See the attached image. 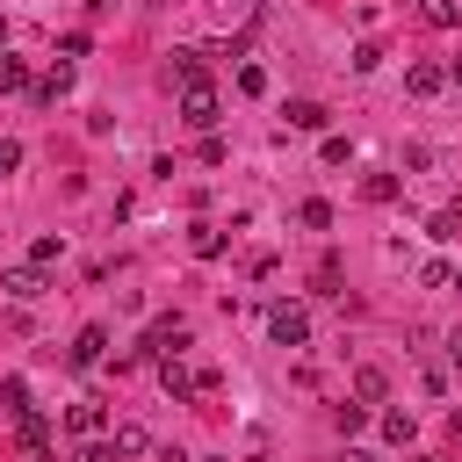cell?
<instances>
[{"label":"cell","mask_w":462,"mask_h":462,"mask_svg":"<svg viewBox=\"0 0 462 462\" xmlns=\"http://www.w3.org/2000/svg\"><path fill=\"white\" fill-rule=\"evenodd\" d=\"M267 332H274V346H303L310 339V310L303 303H274L267 310Z\"/></svg>","instance_id":"obj_1"},{"label":"cell","mask_w":462,"mask_h":462,"mask_svg":"<svg viewBox=\"0 0 462 462\" xmlns=\"http://www.w3.org/2000/svg\"><path fill=\"white\" fill-rule=\"evenodd\" d=\"M180 116H188L195 130H209V123H217V87H209V79H195V87H180Z\"/></svg>","instance_id":"obj_2"},{"label":"cell","mask_w":462,"mask_h":462,"mask_svg":"<svg viewBox=\"0 0 462 462\" xmlns=\"http://www.w3.org/2000/svg\"><path fill=\"white\" fill-rule=\"evenodd\" d=\"M180 339H188V325H180V318H159V325L144 332L137 354H159V361H166V354H180Z\"/></svg>","instance_id":"obj_3"},{"label":"cell","mask_w":462,"mask_h":462,"mask_svg":"<svg viewBox=\"0 0 462 462\" xmlns=\"http://www.w3.org/2000/svg\"><path fill=\"white\" fill-rule=\"evenodd\" d=\"M159 390L180 404V397H195V390H202V375H195V368H180V361L166 354V361H159Z\"/></svg>","instance_id":"obj_4"},{"label":"cell","mask_w":462,"mask_h":462,"mask_svg":"<svg viewBox=\"0 0 462 462\" xmlns=\"http://www.w3.org/2000/svg\"><path fill=\"white\" fill-rule=\"evenodd\" d=\"M0 289H7L14 303H36V296H43V267H7V274H0Z\"/></svg>","instance_id":"obj_5"},{"label":"cell","mask_w":462,"mask_h":462,"mask_svg":"<svg viewBox=\"0 0 462 462\" xmlns=\"http://www.w3.org/2000/svg\"><path fill=\"white\" fill-rule=\"evenodd\" d=\"M404 87H411V94H419V101H433V94H440V87H448V65H426V58H419V65H411V72H404Z\"/></svg>","instance_id":"obj_6"},{"label":"cell","mask_w":462,"mask_h":462,"mask_svg":"<svg viewBox=\"0 0 462 462\" xmlns=\"http://www.w3.org/2000/svg\"><path fill=\"white\" fill-rule=\"evenodd\" d=\"M202 72H209V51H202V43H188V51H173V79H180V87H195Z\"/></svg>","instance_id":"obj_7"},{"label":"cell","mask_w":462,"mask_h":462,"mask_svg":"<svg viewBox=\"0 0 462 462\" xmlns=\"http://www.w3.org/2000/svg\"><path fill=\"white\" fill-rule=\"evenodd\" d=\"M101 346H108V332H101V325H87V332L72 339V368H94V361H101Z\"/></svg>","instance_id":"obj_8"},{"label":"cell","mask_w":462,"mask_h":462,"mask_svg":"<svg viewBox=\"0 0 462 462\" xmlns=\"http://www.w3.org/2000/svg\"><path fill=\"white\" fill-rule=\"evenodd\" d=\"M188 253H195V260H217V253H224V231H217V224H195V231H188Z\"/></svg>","instance_id":"obj_9"},{"label":"cell","mask_w":462,"mask_h":462,"mask_svg":"<svg viewBox=\"0 0 462 462\" xmlns=\"http://www.w3.org/2000/svg\"><path fill=\"white\" fill-rule=\"evenodd\" d=\"M282 116H289V130H325V108L318 101H289Z\"/></svg>","instance_id":"obj_10"},{"label":"cell","mask_w":462,"mask_h":462,"mask_svg":"<svg viewBox=\"0 0 462 462\" xmlns=\"http://www.w3.org/2000/svg\"><path fill=\"white\" fill-rule=\"evenodd\" d=\"M0 397H7V419H29V411H36V404H29V383H22V375H7V383H0Z\"/></svg>","instance_id":"obj_11"},{"label":"cell","mask_w":462,"mask_h":462,"mask_svg":"<svg viewBox=\"0 0 462 462\" xmlns=\"http://www.w3.org/2000/svg\"><path fill=\"white\" fill-rule=\"evenodd\" d=\"M383 390H390V375H383V368H361V375H354V397H361V404H375Z\"/></svg>","instance_id":"obj_12"},{"label":"cell","mask_w":462,"mask_h":462,"mask_svg":"<svg viewBox=\"0 0 462 462\" xmlns=\"http://www.w3.org/2000/svg\"><path fill=\"white\" fill-rule=\"evenodd\" d=\"M383 433H390V440H397V448H404V440H411V433H419V419H411V411H383Z\"/></svg>","instance_id":"obj_13"},{"label":"cell","mask_w":462,"mask_h":462,"mask_svg":"<svg viewBox=\"0 0 462 462\" xmlns=\"http://www.w3.org/2000/svg\"><path fill=\"white\" fill-rule=\"evenodd\" d=\"M108 455H144V426H116V440H108Z\"/></svg>","instance_id":"obj_14"},{"label":"cell","mask_w":462,"mask_h":462,"mask_svg":"<svg viewBox=\"0 0 462 462\" xmlns=\"http://www.w3.org/2000/svg\"><path fill=\"white\" fill-rule=\"evenodd\" d=\"M419 14H426V22H433V29H455V22H462V7H455V0H426V7H419Z\"/></svg>","instance_id":"obj_15"},{"label":"cell","mask_w":462,"mask_h":462,"mask_svg":"<svg viewBox=\"0 0 462 462\" xmlns=\"http://www.w3.org/2000/svg\"><path fill=\"white\" fill-rule=\"evenodd\" d=\"M14 87H29V65H22V58H7V51H0V94H14Z\"/></svg>","instance_id":"obj_16"},{"label":"cell","mask_w":462,"mask_h":462,"mask_svg":"<svg viewBox=\"0 0 462 462\" xmlns=\"http://www.w3.org/2000/svg\"><path fill=\"white\" fill-rule=\"evenodd\" d=\"M65 87H72V65H51V72H43V87H36V94H43V101H58V94H65Z\"/></svg>","instance_id":"obj_17"},{"label":"cell","mask_w":462,"mask_h":462,"mask_svg":"<svg viewBox=\"0 0 462 462\" xmlns=\"http://www.w3.org/2000/svg\"><path fill=\"white\" fill-rule=\"evenodd\" d=\"M361 195H368V202H390V195H397V173H368Z\"/></svg>","instance_id":"obj_18"},{"label":"cell","mask_w":462,"mask_h":462,"mask_svg":"<svg viewBox=\"0 0 462 462\" xmlns=\"http://www.w3.org/2000/svg\"><path fill=\"white\" fill-rule=\"evenodd\" d=\"M65 426H72V433H101V404H72Z\"/></svg>","instance_id":"obj_19"},{"label":"cell","mask_w":462,"mask_h":462,"mask_svg":"<svg viewBox=\"0 0 462 462\" xmlns=\"http://www.w3.org/2000/svg\"><path fill=\"white\" fill-rule=\"evenodd\" d=\"M296 217H303V224H310V231H325V224H332V202H318V195H310V202H303V209H296Z\"/></svg>","instance_id":"obj_20"},{"label":"cell","mask_w":462,"mask_h":462,"mask_svg":"<svg viewBox=\"0 0 462 462\" xmlns=\"http://www.w3.org/2000/svg\"><path fill=\"white\" fill-rule=\"evenodd\" d=\"M58 253H65V238H51V231H43V238H36V245H29V260H36V267H51V260H58Z\"/></svg>","instance_id":"obj_21"},{"label":"cell","mask_w":462,"mask_h":462,"mask_svg":"<svg viewBox=\"0 0 462 462\" xmlns=\"http://www.w3.org/2000/svg\"><path fill=\"white\" fill-rule=\"evenodd\" d=\"M455 231H462V209H440L433 217V238H455Z\"/></svg>","instance_id":"obj_22"},{"label":"cell","mask_w":462,"mask_h":462,"mask_svg":"<svg viewBox=\"0 0 462 462\" xmlns=\"http://www.w3.org/2000/svg\"><path fill=\"white\" fill-rule=\"evenodd\" d=\"M14 166H22V144H14V137H0V173H14Z\"/></svg>","instance_id":"obj_23"},{"label":"cell","mask_w":462,"mask_h":462,"mask_svg":"<svg viewBox=\"0 0 462 462\" xmlns=\"http://www.w3.org/2000/svg\"><path fill=\"white\" fill-rule=\"evenodd\" d=\"M448 361H455V368H462V325H455V332H448Z\"/></svg>","instance_id":"obj_24"},{"label":"cell","mask_w":462,"mask_h":462,"mask_svg":"<svg viewBox=\"0 0 462 462\" xmlns=\"http://www.w3.org/2000/svg\"><path fill=\"white\" fill-rule=\"evenodd\" d=\"M72 462H116V455H108V448H79Z\"/></svg>","instance_id":"obj_25"},{"label":"cell","mask_w":462,"mask_h":462,"mask_svg":"<svg viewBox=\"0 0 462 462\" xmlns=\"http://www.w3.org/2000/svg\"><path fill=\"white\" fill-rule=\"evenodd\" d=\"M339 462H375V455H368V448H346V455H339Z\"/></svg>","instance_id":"obj_26"},{"label":"cell","mask_w":462,"mask_h":462,"mask_svg":"<svg viewBox=\"0 0 462 462\" xmlns=\"http://www.w3.org/2000/svg\"><path fill=\"white\" fill-rule=\"evenodd\" d=\"M448 79H455V87H462V58H455V65H448Z\"/></svg>","instance_id":"obj_27"},{"label":"cell","mask_w":462,"mask_h":462,"mask_svg":"<svg viewBox=\"0 0 462 462\" xmlns=\"http://www.w3.org/2000/svg\"><path fill=\"white\" fill-rule=\"evenodd\" d=\"M448 289H462V267H455V274H448Z\"/></svg>","instance_id":"obj_28"},{"label":"cell","mask_w":462,"mask_h":462,"mask_svg":"<svg viewBox=\"0 0 462 462\" xmlns=\"http://www.w3.org/2000/svg\"><path fill=\"white\" fill-rule=\"evenodd\" d=\"M411 462H433V455H411Z\"/></svg>","instance_id":"obj_29"},{"label":"cell","mask_w":462,"mask_h":462,"mask_svg":"<svg viewBox=\"0 0 462 462\" xmlns=\"http://www.w3.org/2000/svg\"><path fill=\"white\" fill-rule=\"evenodd\" d=\"M209 462H224V455H209Z\"/></svg>","instance_id":"obj_30"}]
</instances>
